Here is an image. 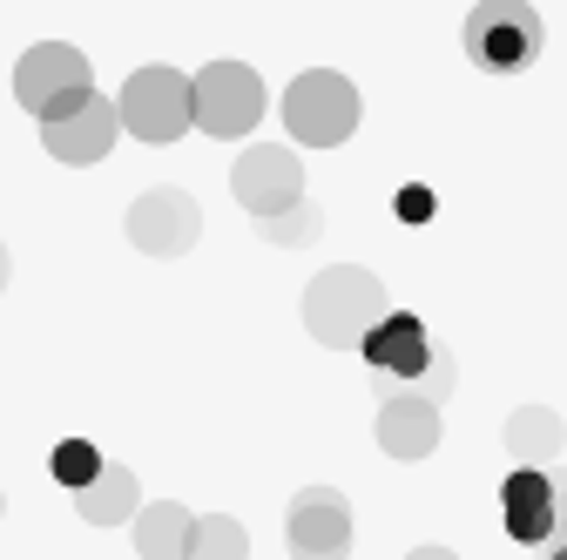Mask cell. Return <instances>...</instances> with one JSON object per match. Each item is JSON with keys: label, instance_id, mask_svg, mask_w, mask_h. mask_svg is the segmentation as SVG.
Masks as SVG:
<instances>
[{"label": "cell", "instance_id": "14", "mask_svg": "<svg viewBox=\"0 0 567 560\" xmlns=\"http://www.w3.org/2000/svg\"><path fill=\"white\" fill-rule=\"evenodd\" d=\"M560 446H567V426H560L554 405H514L507 412V453H514V466H554Z\"/></svg>", "mask_w": 567, "mask_h": 560}, {"label": "cell", "instance_id": "22", "mask_svg": "<svg viewBox=\"0 0 567 560\" xmlns=\"http://www.w3.org/2000/svg\"><path fill=\"white\" fill-rule=\"evenodd\" d=\"M540 560H567V473H560V527H554V540L540 547Z\"/></svg>", "mask_w": 567, "mask_h": 560}, {"label": "cell", "instance_id": "6", "mask_svg": "<svg viewBox=\"0 0 567 560\" xmlns=\"http://www.w3.org/2000/svg\"><path fill=\"white\" fill-rule=\"evenodd\" d=\"M189 82H196V128L217 135V143H237V135H250L264 122V82H257V68L209 61V68H196Z\"/></svg>", "mask_w": 567, "mask_h": 560}, {"label": "cell", "instance_id": "4", "mask_svg": "<svg viewBox=\"0 0 567 560\" xmlns=\"http://www.w3.org/2000/svg\"><path fill=\"white\" fill-rule=\"evenodd\" d=\"M115 108H122V128L135 135V143H176V135H189L196 128V82L183 75V68H135V75L122 82V95H115Z\"/></svg>", "mask_w": 567, "mask_h": 560}, {"label": "cell", "instance_id": "23", "mask_svg": "<svg viewBox=\"0 0 567 560\" xmlns=\"http://www.w3.org/2000/svg\"><path fill=\"white\" fill-rule=\"evenodd\" d=\"M405 560H460V553H453V547H412Z\"/></svg>", "mask_w": 567, "mask_h": 560}, {"label": "cell", "instance_id": "18", "mask_svg": "<svg viewBox=\"0 0 567 560\" xmlns=\"http://www.w3.org/2000/svg\"><path fill=\"white\" fill-rule=\"evenodd\" d=\"M102 466H109V459H102L89 439H61V446L48 453V473L68 486V494H82V486H95V479H102Z\"/></svg>", "mask_w": 567, "mask_h": 560}, {"label": "cell", "instance_id": "7", "mask_svg": "<svg viewBox=\"0 0 567 560\" xmlns=\"http://www.w3.org/2000/svg\"><path fill=\"white\" fill-rule=\"evenodd\" d=\"M122 230H128V243H135L142 257H189L196 237H203V209H196L189 189L163 183V189H142V196L128 203Z\"/></svg>", "mask_w": 567, "mask_h": 560}, {"label": "cell", "instance_id": "3", "mask_svg": "<svg viewBox=\"0 0 567 560\" xmlns=\"http://www.w3.org/2000/svg\"><path fill=\"white\" fill-rule=\"evenodd\" d=\"M89 95H95V68H89L82 48H68V41H34V48L14 61V102H21L34 122L75 115Z\"/></svg>", "mask_w": 567, "mask_h": 560}, {"label": "cell", "instance_id": "19", "mask_svg": "<svg viewBox=\"0 0 567 560\" xmlns=\"http://www.w3.org/2000/svg\"><path fill=\"white\" fill-rule=\"evenodd\" d=\"M257 230H264V243L298 250V243H311L324 230V209L318 203H291V209H277V217H257Z\"/></svg>", "mask_w": 567, "mask_h": 560}, {"label": "cell", "instance_id": "12", "mask_svg": "<svg viewBox=\"0 0 567 560\" xmlns=\"http://www.w3.org/2000/svg\"><path fill=\"white\" fill-rule=\"evenodd\" d=\"M115 135H122V108H115L109 95H89L75 115L41 122V143H48V156H54V163H68V169H89V163H102V156L115 149Z\"/></svg>", "mask_w": 567, "mask_h": 560}, {"label": "cell", "instance_id": "2", "mask_svg": "<svg viewBox=\"0 0 567 560\" xmlns=\"http://www.w3.org/2000/svg\"><path fill=\"white\" fill-rule=\"evenodd\" d=\"M359 115H365V102H359V89H351V75H338V68H305V75L284 89V128H291L298 149L351 143Z\"/></svg>", "mask_w": 567, "mask_h": 560}, {"label": "cell", "instance_id": "21", "mask_svg": "<svg viewBox=\"0 0 567 560\" xmlns=\"http://www.w3.org/2000/svg\"><path fill=\"white\" fill-rule=\"evenodd\" d=\"M412 392H425V398H446V392H453V359H446V344L433 352V372H425Z\"/></svg>", "mask_w": 567, "mask_h": 560}, {"label": "cell", "instance_id": "17", "mask_svg": "<svg viewBox=\"0 0 567 560\" xmlns=\"http://www.w3.org/2000/svg\"><path fill=\"white\" fill-rule=\"evenodd\" d=\"M244 553H250V540H244V527H237L230 514H203V520H196L189 560H244Z\"/></svg>", "mask_w": 567, "mask_h": 560}, {"label": "cell", "instance_id": "1", "mask_svg": "<svg viewBox=\"0 0 567 560\" xmlns=\"http://www.w3.org/2000/svg\"><path fill=\"white\" fill-rule=\"evenodd\" d=\"M385 284L372 270L359 263H331L311 277V291H305V331L318 344H331V352H351V344H365V331L385 318Z\"/></svg>", "mask_w": 567, "mask_h": 560}, {"label": "cell", "instance_id": "16", "mask_svg": "<svg viewBox=\"0 0 567 560\" xmlns=\"http://www.w3.org/2000/svg\"><path fill=\"white\" fill-rule=\"evenodd\" d=\"M75 507H82V520H95V527L135 520V514H142V507H135V473H128V466H102V479L82 486Z\"/></svg>", "mask_w": 567, "mask_h": 560}, {"label": "cell", "instance_id": "20", "mask_svg": "<svg viewBox=\"0 0 567 560\" xmlns=\"http://www.w3.org/2000/svg\"><path fill=\"white\" fill-rule=\"evenodd\" d=\"M433 209H440V196L425 189V183H405V189L392 196V217H399V224H433Z\"/></svg>", "mask_w": 567, "mask_h": 560}, {"label": "cell", "instance_id": "9", "mask_svg": "<svg viewBox=\"0 0 567 560\" xmlns=\"http://www.w3.org/2000/svg\"><path fill=\"white\" fill-rule=\"evenodd\" d=\"M501 527L520 547H547L560 527V473L547 466H514L501 479Z\"/></svg>", "mask_w": 567, "mask_h": 560}, {"label": "cell", "instance_id": "24", "mask_svg": "<svg viewBox=\"0 0 567 560\" xmlns=\"http://www.w3.org/2000/svg\"><path fill=\"white\" fill-rule=\"evenodd\" d=\"M0 291H8V250H0Z\"/></svg>", "mask_w": 567, "mask_h": 560}, {"label": "cell", "instance_id": "15", "mask_svg": "<svg viewBox=\"0 0 567 560\" xmlns=\"http://www.w3.org/2000/svg\"><path fill=\"white\" fill-rule=\"evenodd\" d=\"M189 533H196V514L176 507V500H156L135 514V547L142 560H189Z\"/></svg>", "mask_w": 567, "mask_h": 560}, {"label": "cell", "instance_id": "11", "mask_svg": "<svg viewBox=\"0 0 567 560\" xmlns=\"http://www.w3.org/2000/svg\"><path fill=\"white\" fill-rule=\"evenodd\" d=\"M359 352H365V365H372L379 378L419 385L425 372H433V352H440V344H433V331H425L412 311H385V318L365 331V344H359Z\"/></svg>", "mask_w": 567, "mask_h": 560}, {"label": "cell", "instance_id": "10", "mask_svg": "<svg viewBox=\"0 0 567 560\" xmlns=\"http://www.w3.org/2000/svg\"><path fill=\"white\" fill-rule=\"evenodd\" d=\"M284 540H291L298 560H344L351 553V507L338 486H305L291 500V520H284Z\"/></svg>", "mask_w": 567, "mask_h": 560}, {"label": "cell", "instance_id": "8", "mask_svg": "<svg viewBox=\"0 0 567 560\" xmlns=\"http://www.w3.org/2000/svg\"><path fill=\"white\" fill-rule=\"evenodd\" d=\"M230 196L250 209V217H277V209L305 203V163H298V149H284V143H250V149L230 163Z\"/></svg>", "mask_w": 567, "mask_h": 560}, {"label": "cell", "instance_id": "5", "mask_svg": "<svg viewBox=\"0 0 567 560\" xmlns=\"http://www.w3.org/2000/svg\"><path fill=\"white\" fill-rule=\"evenodd\" d=\"M547 48V28L527 0H480L466 14V61L486 75H527Z\"/></svg>", "mask_w": 567, "mask_h": 560}, {"label": "cell", "instance_id": "13", "mask_svg": "<svg viewBox=\"0 0 567 560\" xmlns=\"http://www.w3.org/2000/svg\"><path fill=\"white\" fill-rule=\"evenodd\" d=\"M372 433H379V446H385L392 459H433V453H440V433H446V426H440V398H425V392H412V385L392 392V398L379 405V426H372Z\"/></svg>", "mask_w": 567, "mask_h": 560}]
</instances>
